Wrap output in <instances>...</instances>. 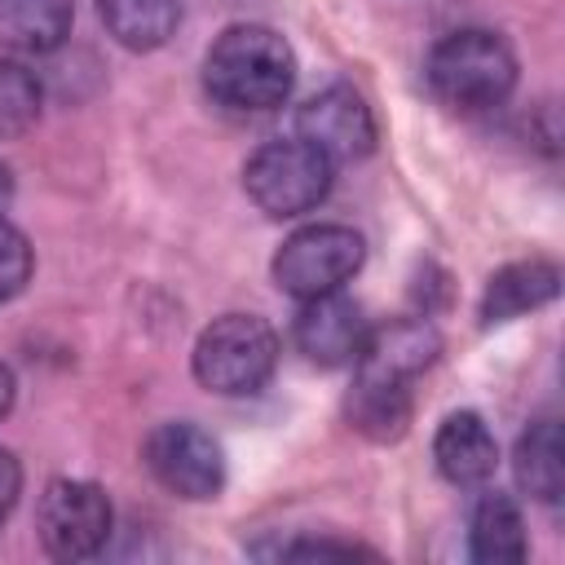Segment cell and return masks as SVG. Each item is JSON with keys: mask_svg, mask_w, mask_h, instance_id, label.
<instances>
[{"mask_svg": "<svg viewBox=\"0 0 565 565\" xmlns=\"http://www.w3.org/2000/svg\"><path fill=\"white\" fill-rule=\"evenodd\" d=\"M512 472H516V486L539 499V503H561L565 494V446H561V424L556 419H534L521 441H516V455H512Z\"/></svg>", "mask_w": 565, "mask_h": 565, "instance_id": "obj_14", "label": "cell"}, {"mask_svg": "<svg viewBox=\"0 0 565 565\" xmlns=\"http://www.w3.org/2000/svg\"><path fill=\"white\" fill-rule=\"evenodd\" d=\"M203 84L230 110H274L296 84V53L274 26L234 22L212 40L203 57Z\"/></svg>", "mask_w": 565, "mask_h": 565, "instance_id": "obj_1", "label": "cell"}, {"mask_svg": "<svg viewBox=\"0 0 565 565\" xmlns=\"http://www.w3.org/2000/svg\"><path fill=\"white\" fill-rule=\"evenodd\" d=\"M97 13L115 44L150 53L172 40L181 22V0H97Z\"/></svg>", "mask_w": 565, "mask_h": 565, "instance_id": "obj_15", "label": "cell"}, {"mask_svg": "<svg viewBox=\"0 0 565 565\" xmlns=\"http://www.w3.org/2000/svg\"><path fill=\"white\" fill-rule=\"evenodd\" d=\"M13 393H18V384H13V371L0 362V419L9 415V406H13Z\"/></svg>", "mask_w": 565, "mask_h": 565, "instance_id": "obj_22", "label": "cell"}, {"mask_svg": "<svg viewBox=\"0 0 565 565\" xmlns=\"http://www.w3.org/2000/svg\"><path fill=\"white\" fill-rule=\"evenodd\" d=\"M282 556H375V552H371V547H358V543L309 539V543H291V547H282Z\"/></svg>", "mask_w": 565, "mask_h": 565, "instance_id": "obj_21", "label": "cell"}, {"mask_svg": "<svg viewBox=\"0 0 565 565\" xmlns=\"http://www.w3.org/2000/svg\"><path fill=\"white\" fill-rule=\"evenodd\" d=\"M428 84L433 93L463 115L503 106L516 88V53L503 35L486 26H459L441 35L428 53Z\"/></svg>", "mask_w": 565, "mask_h": 565, "instance_id": "obj_2", "label": "cell"}, {"mask_svg": "<svg viewBox=\"0 0 565 565\" xmlns=\"http://www.w3.org/2000/svg\"><path fill=\"white\" fill-rule=\"evenodd\" d=\"M366 331H371V322H366L362 305L344 291L300 300V313L291 322V340L313 366H353L366 344Z\"/></svg>", "mask_w": 565, "mask_h": 565, "instance_id": "obj_9", "label": "cell"}, {"mask_svg": "<svg viewBox=\"0 0 565 565\" xmlns=\"http://www.w3.org/2000/svg\"><path fill=\"white\" fill-rule=\"evenodd\" d=\"M437 349H441V340L428 318H393V322L366 331V344H362L353 371L411 384L419 371H428L437 362Z\"/></svg>", "mask_w": 565, "mask_h": 565, "instance_id": "obj_10", "label": "cell"}, {"mask_svg": "<svg viewBox=\"0 0 565 565\" xmlns=\"http://www.w3.org/2000/svg\"><path fill=\"white\" fill-rule=\"evenodd\" d=\"M349 424L371 441H397L411 424V384L380 380L366 371H353V388L344 397Z\"/></svg>", "mask_w": 565, "mask_h": 565, "instance_id": "obj_13", "label": "cell"}, {"mask_svg": "<svg viewBox=\"0 0 565 565\" xmlns=\"http://www.w3.org/2000/svg\"><path fill=\"white\" fill-rule=\"evenodd\" d=\"M146 468L150 477L172 490L177 499H190V503H203V499H216L221 486H225V450L221 441L190 424V419H168L159 428H150L146 446Z\"/></svg>", "mask_w": 565, "mask_h": 565, "instance_id": "obj_7", "label": "cell"}, {"mask_svg": "<svg viewBox=\"0 0 565 565\" xmlns=\"http://www.w3.org/2000/svg\"><path fill=\"white\" fill-rule=\"evenodd\" d=\"M9 199H13V177H9V168L0 163V216H4V207H9Z\"/></svg>", "mask_w": 565, "mask_h": 565, "instance_id": "obj_23", "label": "cell"}, {"mask_svg": "<svg viewBox=\"0 0 565 565\" xmlns=\"http://www.w3.org/2000/svg\"><path fill=\"white\" fill-rule=\"evenodd\" d=\"M366 260V243L353 225L340 221H318L296 230L278 252H274V282L278 291L309 300V296H327V291H344V282L362 269Z\"/></svg>", "mask_w": 565, "mask_h": 565, "instance_id": "obj_5", "label": "cell"}, {"mask_svg": "<svg viewBox=\"0 0 565 565\" xmlns=\"http://www.w3.org/2000/svg\"><path fill=\"white\" fill-rule=\"evenodd\" d=\"M296 137L309 141L331 163H353V159L371 154L375 119H371V106L362 102V93H353L349 84H331L296 110Z\"/></svg>", "mask_w": 565, "mask_h": 565, "instance_id": "obj_8", "label": "cell"}, {"mask_svg": "<svg viewBox=\"0 0 565 565\" xmlns=\"http://www.w3.org/2000/svg\"><path fill=\"white\" fill-rule=\"evenodd\" d=\"M433 459H437V472L450 486L468 490V486H486L494 477L499 446H494L490 424L477 411H455V415L441 419V428L433 437Z\"/></svg>", "mask_w": 565, "mask_h": 565, "instance_id": "obj_11", "label": "cell"}, {"mask_svg": "<svg viewBox=\"0 0 565 565\" xmlns=\"http://www.w3.org/2000/svg\"><path fill=\"white\" fill-rule=\"evenodd\" d=\"M561 291V269L552 260H512L503 265L499 274H490L486 291H481V305H477V318L490 327V322H508V318H521L539 305H547L552 296Z\"/></svg>", "mask_w": 565, "mask_h": 565, "instance_id": "obj_12", "label": "cell"}, {"mask_svg": "<svg viewBox=\"0 0 565 565\" xmlns=\"http://www.w3.org/2000/svg\"><path fill=\"white\" fill-rule=\"evenodd\" d=\"M31 265H35V256H31L26 234L0 216V305L13 300L31 282Z\"/></svg>", "mask_w": 565, "mask_h": 565, "instance_id": "obj_19", "label": "cell"}, {"mask_svg": "<svg viewBox=\"0 0 565 565\" xmlns=\"http://www.w3.org/2000/svg\"><path fill=\"white\" fill-rule=\"evenodd\" d=\"M115 525L110 499L97 481L79 477H57L44 486L40 508H35V530L40 543L53 561H88L106 547Z\"/></svg>", "mask_w": 565, "mask_h": 565, "instance_id": "obj_6", "label": "cell"}, {"mask_svg": "<svg viewBox=\"0 0 565 565\" xmlns=\"http://www.w3.org/2000/svg\"><path fill=\"white\" fill-rule=\"evenodd\" d=\"M194 380L221 397H247L265 388L278 366V335L260 313H221L212 318L190 353Z\"/></svg>", "mask_w": 565, "mask_h": 565, "instance_id": "obj_3", "label": "cell"}, {"mask_svg": "<svg viewBox=\"0 0 565 565\" xmlns=\"http://www.w3.org/2000/svg\"><path fill=\"white\" fill-rule=\"evenodd\" d=\"M18 494H22V463L9 446H0V530H4L9 512L18 508Z\"/></svg>", "mask_w": 565, "mask_h": 565, "instance_id": "obj_20", "label": "cell"}, {"mask_svg": "<svg viewBox=\"0 0 565 565\" xmlns=\"http://www.w3.org/2000/svg\"><path fill=\"white\" fill-rule=\"evenodd\" d=\"M40 115V84L35 75L13 62L0 57V141L4 137H22Z\"/></svg>", "mask_w": 565, "mask_h": 565, "instance_id": "obj_18", "label": "cell"}, {"mask_svg": "<svg viewBox=\"0 0 565 565\" xmlns=\"http://www.w3.org/2000/svg\"><path fill=\"white\" fill-rule=\"evenodd\" d=\"M71 0H0V44L18 53H53L71 35Z\"/></svg>", "mask_w": 565, "mask_h": 565, "instance_id": "obj_16", "label": "cell"}, {"mask_svg": "<svg viewBox=\"0 0 565 565\" xmlns=\"http://www.w3.org/2000/svg\"><path fill=\"white\" fill-rule=\"evenodd\" d=\"M331 172L335 163L318 154L309 141L282 137V141H265L243 163V190L265 216L282 221V216H300L318 207L331 190Z\"/></svg>", "mask_w": 565, "mask_h": 565, "instance_id": "obj_4", "label": "cell"}, {"mask_svg": "<svg viewBox=\"0 0 565 565\" xmlns=\"http://www.w3.org/2000/svg\"><path fill=\"white\" fill-rule=\"evenodd\" d=\"M468 547H472V561H486V565H516L525 561V521H521V508L508 499V494H486L472 512V530H468Z\"/></svg>", "mask_w": 565, "mask_h": 565, "instance_id": "obj_17", "label": "cell"}]
</instances>
